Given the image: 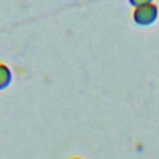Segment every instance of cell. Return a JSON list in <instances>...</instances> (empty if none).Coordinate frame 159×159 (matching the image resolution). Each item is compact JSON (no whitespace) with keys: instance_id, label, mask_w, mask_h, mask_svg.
<instances>
[{"instance_id":"obj_1","label":"cell","mask_w":159,"mask_h":159,"mask_svg":"<svg viewBox=\"0 0 159 159\" xmlns=\"http://www.w3.org/2000/svg\"><path fill=\"white\" fill-rule=\"evenodd\" d=\"M76 159H78V158H76Z\"/></svg>"}]
</instances>
